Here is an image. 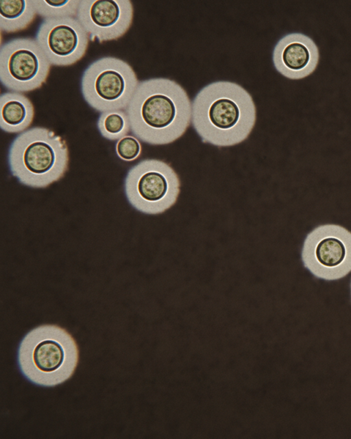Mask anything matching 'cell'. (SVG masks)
<instances>
[{
  "instance_id": "obj_7",
  "label": "cell",
  "mask_w": 351,
  "mask_h": 439,
  "mask_svg": "<svg viewBox=\"0 0 351 439\" xmlns=\"http://www.w3.org/2000/svg\"><path fill=\"white\" fill-rule=\"evenodd\" d=\"M304 266L316 278L336 281L351 272V232L333 224L318 226L306 237Z\"/></svg>"
},
{
  "instance_id": "obj_14",
  "label": "cell",
  "mask_w": 351,
  "mask_h": 439,
  "mask_svg": "<svg viewBox=\"0 0 351 439\" xmlns=\"http://www.w3.org/2000/svg\"><path fill=\"white\" fill-rule=\"evenodd\" d=\"M97 127L100 134L110 141H118L130 131L129 118L125 110L101 112Z\"/></svg>"
},
{
  "instance_id": "obj_17",
  "label": "cell",
  "mask_w": 351,
  "mask_h": 439,
  "mask_svg": "<svg viewBox=\"0 0 351 439\" xmlns=\"http://www.w3.org/2000/svg\"><path fill=\"white\" fill-rule=\"evenodd\" d=\"M350 290H351V283H350Z\"/></svg>"
},
{
  "instance_id": "obj_9",
  "label": "cell",
  "mask_w": 351,
  "mask_h": 439,
  "mask_svg": "<svg viewBox=\"0 0 351 439\" xmlns=\"http://www.w3.org/2000/svg\"><path fill=\"white\" fill-rule=\"evenodd\" d=\"M35 39L51 64L57 67L71 66L81 60L90 40L76 17L43 19Z\"/></svg>"
},
{
  "instance_id": "obj_4",
  "label": "cell",
  "mask_w": 351,
  "mask_h": 439,
  "mask_svg": "<svg viewBox=\"0 0 351 439\" xmlns=\"http://www.w3.org/2000/svg\"><path fill=\"white\" fill-rule=\"evenodd\" d=\"M66 141L53 130L33 127L12 141L8 163L12 175L25 186L45 188L61 179L69 167Z\"/></svg>"
},
{
  "instance_id": "obj_8",
  "label": "cell",
  "mask_w": 351,
  "mask_h": 439,
  "mask_svg": "<svg viewBox=\"0 0 351 439\" xmlns=\"http://www.w3.org/2000/svg\"><path fill=\"white\" fill-rule=\"evenodd\" d=\"M51 66L35 38H16L1 45L0 80L9 91L23 93L40 88Z\"/></svg>"
},
{
  "instance_id": "obj_2",
  "label": "cell",
  "mask_w": 351,
  "mask_h": 439,
  "mask_svg": "<svg viewBox=\"0 0 351 439\" xmlns=\"http://www.w3.org/2000/svg\"><path fill=\"white\" fill-rule=\"evenodd\" d=\"M256 110L250 93L226 80L201 88L192 102L191 122L204 143L229 147L245 141L256 123Z\"/></svg>"
},
{
  "instance_id": "obj_6",
  "label": "cell",
  "mask_w": 351,
  "mask_h": 439,
  "mask_svg": "<svg viewBox=\"0 0 351 439\" xmlns=\"http://www.w3.org/2000/svg\"><path fill=\"white\" fill-rule=\"evenodd\" d=\"M124 192L130 204L138 211L160 214L176 204L180 180L169 163L158 159H144L128 170Z\"/></svg>"
},
{
  "instance_id": "obj_13",
  "label": "cell",
  "mask_w": 351,
  "mask_h": 439,
  "mask_svg": "<svg viewBox=\"0 0 351 439\" xmlns=\"http://www.w3.org/2000/svg\"><path fill=\"white\" fill-rule=\"evenodd\" d=\"M36 12L32 0L0 1L1 32L14 33L27 28L35 19Z\"/></svg>"
},
{
  "instance_id": "obj_11",
  "label": "cell",
  "mask_w": 351,
  "mask_h": 439,
  "mask_svg": "<svg viewBox=\"0 0 351 439\" xmlns=\"http://www.w3.org/2000/svg\"><path fill=\"white\" fill-rule=\"evenodd\" d=\"M319 48L314 40L302 32H291L282 36L275 45L272 60L276 69L287 78L307 77L316 69Z\"/></svg>"
},
{
  "instance_id": "obj_12",
  "label": "cell",
  "mask_w": 351,
  "mask_h": 439,
  "mask_svg": "<svg viewBox=\"0 0 351 439\" xmlns=\"http://www.w3.org/2000/svg\"><path fill=\"white\" fill-rule=\"evenodd\" d=\"M1 130L8 133H21L27 130L34 117V107L23 93L8 91L0 97Z\"/></svg>"
},
{
  "instance_id": "obj_1",
  "label": "cell",
  "mask_w": 351,
  "mask_h": 439,
  "mask_svg": "<svg viewBox=\"0 0 351 439\" xmlns=\"http://www.w3.org/2000/svg\"><path fill=\"white\" fill-rule=\"evenodd\" d=\"M125 110L130 131L137 139L161 145L184 134L191 121L192 104L178 82L153 78L139 82Z\"/></svg>"
},
{
  "instance_id": "obj_16",
  "label": "cell",
  "mask_w": 351,
  "mask_h": 439,
  "mask_svg": "<svg viewBox=\"0 0 351 439\" xmlns=\"http://www.w3.org/2000/svg\"><path fill=\"white\" fill-rule=\"evenodd\" d=\"M115 152L120 159L130 162L139 157L142 147L139 139L135 136L126 135L117 141Z\"/></svg>"
},
{
  "instance_id": "obj_10",
  "label": "cell",
  "mask_w": 351,
  "mask_h": 439,
  "mask_svg": "<svg viewBox=\"0 0 351 439\" xmlns=\"http://www.w3.org/2000/svg\"><path fill=\"white\" fill-rule=\"evenodd\" d=\"M133 16L132 3L129 0H80L76 19L90 41L101 43L125 34Z\"/></svg>"
},
{
  "instance_id": "obj_5",
  "label": "cell",
  "mask_w": 351,
  "mask_h": 439,
  "mask_svg": "<svg viewBox=\"0 0 351 439\" xmlns=\"http://www.w3.org/2000/svg\"><path fill=\"white\" fill-rule=\"evenodd\" d=\"M139 83L132 67L113 56L99 58L84 70L82 95L93 109L103 112L125 110Z\"/></svg>"
},
{
  "instance_id": "obj_15",
  "label": "cell",
  "mask_w": 351,
  "mask_h": 439,
  "mask_svg": "<svg viewBox=\"0 0 351 439\" xmlns=\"http://www.w3.org/2000/svg\"><path fill=\"white\" fill-rule=\"evenodd\" d=\"M80 0L33 1L36 14L45 19L76 17Z\"/></svg>"
},
{
  "instance_id": "obj_3",
  "label": "cell",
  "mask_w": 351,
  "mask_h": 439,
  "mask_svg": "<svg viewBox=\"0 0 351 439\" xmlns=\"http://www.w3.org/2000/svg\"><path fill=\"white\" fill-rule=\"evenodd\" d=\"M78 361L79 349L75 339L56 324H43L29 331L17 351L21 374L42 387H55L69 380Z\"/></svg>"
}]
</instances>
